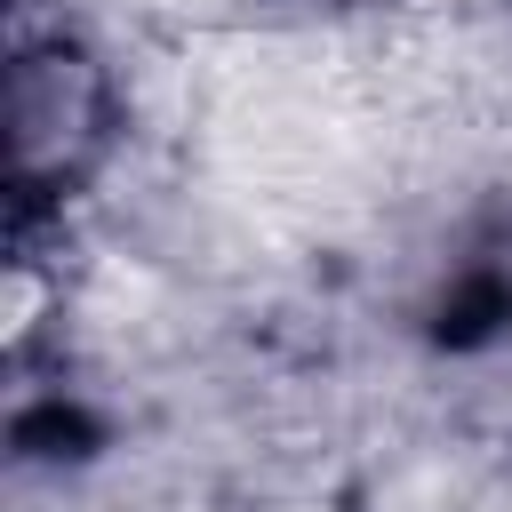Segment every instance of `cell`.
Instances as JSON below:
<instances>
[{
    "mask_svg": "<svg viewBox=\"0 0 512 512\" xmlns=\"http://www.w3.org/2000/svg\"><path fill=\"white\" fill-rule=\"evenodd\" d=\"M504 320H512V288H504L496 272H472V280H464V288H456V296L440 304V320H432V336L464 352V344H488V336H496Z\"/></svg>",
    "mask_w": 512,
    "mask_h": 512,
    "instance_id": "obj_1",
    "label": "cell"
},
{
    "mask_svg": "<svg viewBox=\"0 0 512 512\" xmlns=\"http://www.w3.org/2000/svg\"><path fill=\"white\" fill-rule=\"evenodd\" d=\"M16 448L24 456H88L96 448V416L88 408H64V400H40V408H24L16 416Z\"/></svg>",
    "mask_w": 512,
    "mask_h": 512,
    "instance_id": "obj_2",
    "label": "cell"
}]
</instances>
